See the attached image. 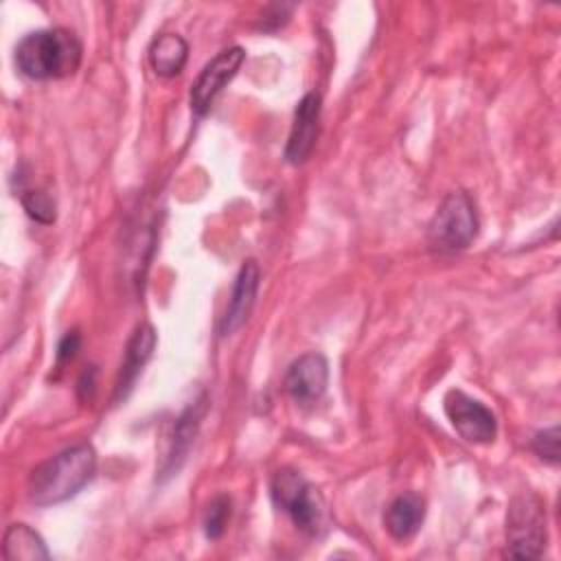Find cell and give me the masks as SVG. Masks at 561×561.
<instances>
[{"mask_svg":"<svg viewBox=\"0 0 561 561\" xmlns=\"http://www.w3.org/2000/svg\"><path fill=\"white\" fill-rule=\"evenodd\" d=\"M81 64V42L66 28H42L24 35L15 46L18 70L35 81L61 79Z\"/></svg>","mask_w":561,"mask_h":561,"instance_id":"2","label":"cell"},{"mask_svg":"<svg viewBox=\"0 0 561 561\" xmlns=\"http://www.w3.org/2000/svg\"><path fill=\"white\" fill-rule=\"evenodd\" d=\"M320 105L322 99L318 92H307L296 110H294V123H291V131L285 145V158L291 164H302L313 147H316V138H318V123H320Z\"/></svg>","mask_w":561,"mask_h":561,"instance_id":"9","label":"cell"},{"mask_svg":"<svg viewBox=\"0 0 561 561\" xmlns=\"http://www.w3.org/2000/svg\"><path fill=\"white\" fill-rule=\"evenodd\" d=\"M230 508H232V502H230V497L228 495H224V493H219V495H215L208 504H206V508H204V535L208 537V539H219L221 535H224V530H226V524H228V519H230Z\"/></svg>","mask_w":561,"mask_h":561,"instance_id":"16","label":"cell"},{"mask_svg":"<svg viewBox=\"0 0 561 561\" xmlns=\"http://www.w3.org/2000/svg\"><path fill=\"white\" fill-rule=\"evenodd\" d=\"M546 511L539 497L517 495L506 513V550L511 559H537L546 550Z\"/></svg>","mask_w":561,"mask_h":561,"instance_id":"5","label":"cell"},{"mask_svg":"<svg viewBox=\"0 0 561 561\" xmlns=\"http://www.w3.org/2000/svg\"><path fill=\"white\" fill-rule=\"evenodd\" d=\"M79 346H81V335H79L77 331H68V333L59 340V344H57V364L70 362V359L77 355Z\"/></svg>","mask_w":561,"mask_h":561,"instance_id":"19","label":"cell"},{"mask_svg":"<svg viewBox=\"0 0 561 561\" xmlns=\"http://www.w3.org/2000/svg\"><path fill=\"white\" fill-rule=\"evenodd\" d=\"M443 408L454 430L465 440L478 443V445L493 443L497 434V421H495V414L482 401L454 388L445 394Z\"/></svg>","mask_w":561,"mask_h":561,"instance_id":"6","label":"cell"},{"mask_svg":"<svg viewBox=\"0 0 561 561\" xmlns=\"http://www.w3.org/2000/svg\"><path fill=\"white\" fill-rule=\"evenodd\" d=\"M158 335L156 329L151 324H140L136 327V331L131 333L129 342H127V351H125V364H123V377L118 381V397H125V390L131 388L136 375L142 370V366L147 364V359L151 357L153 348H156Z\"/></svg>","mask_w":561,"mask_h":561,"instance_id":"13","label":"cell"},{"mask_svg":"<svg viewBox=\"0 0 561 561\" xmlns=\"http://www.w3.org/2000/svg\"><path fill=\"white\" fill-rule=\"evenodd\" d=\"M243 59H245V50L241 46H230V48H224L221 53H217L202 68V72L197 75V79L191 88V110L197 116H204L213 107L215 99L232 81V77L241 68Z\"/></svg>","mask_w":561,"mask_h":561,"instance_id":"7","label":"cell"},{"mask_svg":"<svg viewBox=\"0 0 561 561\" xmlns=\"http://www.w3.org/2000/svg\"><path fill=\"white\" fill-rule=\"evenodd\" d=\"M425 519V502L419 493H401L397 495L383 513V526L397 541L410 539Z\"/></svg>","mask_w":561,"mask_h":561,"instance_id":"11","label":"cell"},{"mask_svg":"<svg viewBox=\"0 0 561 561\" xmlns=\"http://www.w3.org/2000/svg\"><path fill=\"white\" fill-rule=\"evenodd\" d=\"M206 414V397L202 394L197 401H193L175 421V430H173V440H171V451L167 456V465L162 469L164 476H173L178 473V469L182 467L195 436L199 430V423Z\"/></svg>","mask_w":561,"mask_h":561,"instance_id":"12","label":"cell"},{"mask_svg":"<svg viewBox=\"0 0 561 561\" xmlns=\"http://www.w3.org/2000/svg\"><path fill=\"white\" fill-rule=\"evenodd\" d=\"M327 383H329V362L322 353H316V351L294 359L285 375V390L300 405L316 403L324 394Z\"/></svg>","mask_w":561,"mask_h":561,"instance_id":"8","label":"cell"},{"mask_svg":"<svg viewBox=\"0 0 561 561\" xmlns=\"http://www.w3.org/2000/svg\"><path fill=\"white\" fill-rule=\"evenodd\" d=\"M259 278H261V272H259L256 261L250 259L239 267L232 289H230V296H228L226 311L219 320L221 335H232L234 331H239L245 324V320L252 311L256 291H259Z\"/></svg>","mask_w":561,"mask_h":561,"instance_id":"10","label":"cell"},{"mask_svg":"<svg viewBox=\"0 0 561 561\" xmlns=\"http://www.w3.org/2000/svg\"><path fill=\"white\" fill-rule=\"evenodd\" d=\"M2 554L7 561H39L48 559L44 539L26 524H11L2 539Z\"/></svg>","mask_w":561,"mask_h":561,"instance_id":"15","label":"cell"},{"mask_svg":"<svg viewBox=\"0 0 561 561\" xmlns=\"http://www.w3.org/2000/svg\"><path fill=\"white\" fill-rule=\"evenodd\" d=\"M94 377H96L94 366H90V368L81 375V379H79V397H81V399H83V394H85V388H88V392H90V397H92V390H94Z\"/></svg>","mask_w":561,"mask_h":561,"instance_id":"20","label":"cell"},{"mask_svg":"<svg viewBox=\"0 0 561 561\" xmlns=\"http://www.w3.org/2000/svg\"><path fill=\"white\" fill-rule=\"evenodd\" d=\"M188 59V44L178 33H162L149 46V64L160 77H175Z\"/></svg>","mask_w":561,"mask_h":561,"instance_id":"14","label":"cell"},{"mask_svg":"<svg viewBox=\"0 0 561 561\" xmlns=\"http://www.w3.org/2000/svg\"><path fill=\"white\" fill-rule=\"evenodd\" d=\"M274 504L289 515L305 535H320L324 528V502L320 493L296 469H278L270 480Z\"/></svg>","mask_w":561,"mask_h":561,"instance_id":"3","label":"cell"},{"mask_svg":"<svg viewBox=\"0 0 561 561\" xmlns=\"http://www.w3.org/2000/svg\"><path fill=\"white\" fill-rule=\"evenodd\" d=\"M20 199H22V206H24L26 215L33 217L35 221H39V224H53L55 221L57 210H55V202L48 193H44V191H24Z\"/></svg>","mask_w":561,"mask_h":561,"instance_id":"17","label":"cell"},{"mask_svg":"<svg viewBox=\"0 0 561 561\" xmlns=\"http://www.w3.org/2000/svg\"><path fill=\"white\" fill-rule=\"evenodd\" d=\"M476 234L478 215L471 197L465 191H451L440 202L427 226L430 245L440 252H456L465 250Z\"/></svg>","mask_w":561,"mask_h":561,"instance_id":"4","label":"cell"},{"mask_svg":"<svg viewBox=\"0 0 561 561\" xmlns=\"http://www.w3.org/2000/svg\"><path fill=\"white\" fill-rule=\"evenodd\" d=\"M96 471V451L81 443L68 447L37 465L26 482L28 500L37 506H50L77 495Z\"/></svg>","mask_w":561,"mask_h":561,"instance_id":"1","label":"cell"},{"mask_svg":"<svg viewBox=\"0 0 561 561\" xmlns=\"http://www.w3.org/2000/svg\"><path fill=\"white\" fill-rule=\"evenodd\" d=\"M559 425H550L546 430H539L533 438V449L535 454L550 462V465H557L559 462Z\"/></svg>","mask_w":561,"mask_h":561,"instance_id":"18","label":"cell"}]
</instances>
